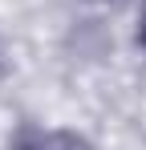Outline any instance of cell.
I'll return each mask as SVG.
<instances>
[{
    "label": "cell",
    "mask_w": 146,
    "mask_h": 150,
    "mask_svg": "<svg viewBox=\"0 0 146 150\" xmlns=\"http://www.w3.org/2000/svg\"><path fill=\"white\" fill-rule=\"evenodd\" d=\"M53 146V130H41L33 122H21L8 138V150H49Z\"/></svg>",
    "instance_id": "cell-1"
},
{
    "label": "cell",
    "mask_w": 146,
    "mask_h": 150,
    "mask_svg": "<svg viewBox=\"0 0 146 150\" xmlns=\"http://www.w3.org/2000/svg\"><path fill=\"white\" fill-rule=\"evenodd\" d=\"M49 150H94V142L77 130H53V146Z\"/></svg>",
    "instance_id": "cell-2"
},
{
    "label": "cell",
    "mask_w": 146,
    "mask_h": 150,
    "mask_svg": "<svg viewBox=\"0 0 146 150\" xmlns=\"http://www.w3.org/2000/svg\"><path fill=\"white\" fill-rule=\"evenodd\" d=\"M134 41L146 49V0H142V8H138V28H134Z\"/></svg>",
    "instance_id": "cell-3"
}]
</instances>
